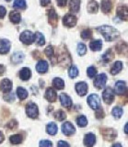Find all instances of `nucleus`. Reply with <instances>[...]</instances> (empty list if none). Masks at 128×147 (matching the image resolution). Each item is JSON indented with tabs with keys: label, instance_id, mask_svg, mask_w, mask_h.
I'll return each instance as SVG.
<instances>
[{
	"label": "nucleus",
	"instance_id": "33",
	"mask_svg": "<svg viewBox=\"0 0 128 147\" xmlns=\"http://www.w3.org/2000/svg\"><path fill=\"white\" fill-rule=\"evenodd\" d=\"M9 140L12 144H19L22 142V137L20 134H15V135H12Z\"/></svg>",
	"mask_w": 128,
	"mask_h": 147
},
{
	"label": "nucleus",
	"instance_id": "22",
	"mask_svg": "<svg viewBox=\"0 0 128 147\" xmlns=\"http://www.w3.org/2000/svg\"><path fill=\"white\" fill-rule=\"evenodd\" d=\"M69 7H70V10L72 12L77 13V11L79 10L80 1H79V0H70V2H69Z\"/></svg>",
	"mask_w": 128,
	"mask_h": 147
},
{
	"label": "nucleus",
	"instance_id": "42",
	"mask_svg": "<svg viewBox=\"0 0 128 147\" xmlns=\"http://www.w3.org/2000/svg\"><path fill=\"white\" fill-rule=\"evenodd\" d=\"M40 147H53L52 142L44 140V141H41L40 142Z\"/></svg>",
	"mask_w": 128,
	"mask_h": 147
},
{
	"label": "nucleus",
	"instance_id": "20",
	"mask_svg": "<svg viewBox=\"0 0 128 147\" xmlns=\"http://www.w3.org/2000/svg\"><path fill=\"white\" fill-rule=\"evenodd\" d=\"M20 76L22 80H29L30 76H31V71L30 70L29 68H27V67H24V68H22L20 72Z\"/></svg>",
	"mask_w": 128,
	"mask_h": 147
},
{
	"label": "nucleus",
	"instance_id": "32",
	"mask_svg": "<svg viewBox=\"0 0 128 147\" xmlns=\"http://www.w3.org/2000/svg\"><path fill=\"white\" fill-rule=\"evenodd\" d=\"M112 114L113 115V117L115 118V119H120L122 117V115H123V109H122V108H120V107L113 108L112 111Z\"/></svg>",
	"mask_w": 128,
	"mask_h": 147
},
{
	"label": "nucleus",
	"instance_id": "46",
	"mask_svg": "<svg viewBox=\"0 0 128 147\" xmlns=\"http://www.w3.org/2000/svg\"><path fill=\"white\" fill-rule=\"evenodd\" d=\"M6 13H7L6 8L4 7H2V6L0 7V18H3L4 17H5Z\"/></svg>",
	"mask_w": 128,
	"mask_h": 147
},
{
	"label": "nucleus",
	"instance_id": "35",
	"mask_svg": "<svg viewBox=\"0 0 128 147\" xmlns=\"http://www.w3.org/2000/svg\"><path fill=\"white\" fill-rule=\"evenodd\" d=\"M77 123L79 127H85L88 124V119L85 116H79L77 119Z\"/></svg>",
	"mask_w": 128,
	"mask_h": 147
},
{
	"label": "nucleus",
	"instance_id": "18",
	"mask_svg": "<svg viewBox=\"0 0 128 147\" xmlns=\"http://www.w3.org/2000/svg\"><path fill=\"white\" fill-rule=\"evenodd\" d=\"M117 16L122 18L123 20H127V16H128V14H127V7H125V6H121V7H119L117 8Z\"/></svg>",
	"mask_w": 128,
	"mask_h": 147
},
{
	"label": "nucleus",
	"instance_id": "10",
	"mask_svg": "<svg viewBox=\"0 0 128 147\" xmlns=\"http://www.w3.org/2000/svg\"><path fill=\"white\" fill-rule=\"evenodd\" d=\"M88 85L85 82H79L76 85V90L79 96H85L88 92Z\"/></svg>",
	"mask_w": 128,
	"mask_h": 147
},
{
	"label": "nucleus",
	"instance_id": "21",
	"mask_svg": "<svg viewBox=\"0 0 128 147\" xmlns=\"http://www.w3.org/2000/svg\"><path fill=\"white\" fill-rule=\"evenodd\" d=\"M89 47L90 49L93 51V52H97V51H100L102 47V41L100 40H92L89 43Z\"/></svg>",
	"mask_w": 128,
	"mask_h": 147
},
{
	"label": "nucleus",
	"instance_id": "8",
	"mask_svg": "<svg viewBox=\"0 0 128 147\" xmlns=\"http://www.w3.org/2000/svg\"><path fill=\"white\" fill-rule=\"evenodd\" d=\"M77 18L75 16L71 15V14H67V15H66L65 17H64L63 18V22L64 24H65L66 26L67 27H74L76 24H77Z\"/></svg>",
	"mask_w": 128,
	"mask_h": 147
},
{
	"label": "nucleus",
	"instance_id": "29",
	"mask_svg": "<svg viewBox=\"0 0 128 147\" xmlns=\"http://www.w3.org/2000/svg\"><path fill=\"white\" fill-rule=\"evenodd\" d=\"M17 95L18 96H19V98L23 100L25 98H27V96H28V92H27V90L25 88H23V87H18L17 89Z\"/></svg>",
	"mask_w": 128,
	"mask_h": 147
},
{
	"label": "nucleus",
	"instance_id": "11",
	"mask_svg": "<svg viewBox=\"0 0 128 147\" xmlns=\"http://www.w3.org/2000/svg\"><path fill=\"white\" fill-rule=\"evenodd\" d=\"M62 131L66 135H71L75 132V127L70 122H65L62 125Z\"/></svg>",
	"mask_w": 128,
	"mask_h": 147
},
{
	"label": "nucleus",
	"instance_id": "13",
	"mask_svg": "<svg viewBox=\"0 0 128 147\" xmlns=\"http://www.w3.org/2000/svg\"><path fill=\"white\" fill-rule=\"evenodd\" d=\"M126 92V83L118 81L115 84V93L117 95H123Z\"/></svg>",
	"mask_w": 128,
	"mask_h": 147
},
{
	"label": "nucleus",
	"instance_id": "25",
	"mask_svg": "<svg viewBox=\"0 0 128 147\" xmlns=\"http://www.w3.org/2000/svg\"><path fill=\"white\" fill-rule=\"evenodd\" d=\"M122 68H123V63H122V62L117 61V62L114 63L113 66L112 67V69H111V74H112V75H113V76L114 75H117V74L122 70Z\"/></svg>",
	"mask_w": 128,
	"mask_h": 147
},
{
	"label": "nucleus",
	"instance_id": "41",
	"mask_svg": "<svg viewBox=\"0 0 128 147\" xmlns=\"http://www.w3.org/2000/svg\"><path fill=\"white\" fill-rule=\"evenodd\" d=\"M87 73H88L89 77L93 78V77L96 76V74H97V70H96V68H95V67L90 66V67L88 68V71H87Z\"/></svg>",
	"mask_w": 128,
	"mask_h": 147
},
{
	"label": "nucleus",
	"instance_id": "24",
	"mask_svg": "<svg viewBox=\"0 0 128 147\" xmlns=\"http://www.w3.org/2000/svg\"><path fill=\"white\" fill-rule=\"evenodd\" d=\"M112 3L110 0H103L102 2V10L104 13H109L112 10Z\"/></svg>",
	"mask_w": 128,
	"mask_h": 147
},
{
	"label": "nucleus",
	"instance_id": "37",
	"mask_svg": "<svg viewBox=\"0 0 128 147\" xmlns=\"http://www.w3.org/2000/svg\"><path fill=\"white\" fill-rule=\"evenodd\" d=\"M102 58H103V60L106 63H108V62H110L111 60L113 58V53H112V50H108L106 53H104V55L102 56Z\"/></svg>",
	"mask_w": 128,
	"mask_h": 147
},
{
	"label": "nucleus",
	"instance_id": "9",
	"mask_svg": "<svg viewBox=\"0 0 128 147\" xmlns=\"http://www.w3.org/2000/svg\"><path fill=\"white\" fill-rule=\"evenodd\" d=\"M10 50V42L6 39H0V53L5 54L9 52Z\"/></svg>",
	"mask_w": 128,
	"mask_h": 147
},
{
	"label": "nucleus",
	"instance_id": "30",
	"mask_svg": "<svg viewBox=\"0 0 128 147\" xmlns=\"http://www.w3.org/2000/svg\"><path fill=\"white\" fill-rule=\"evenodd\" d=\"M99 5L96 1H89L88 4V10L89 13H96L98 11Z\"/></svg>",
	"mask_w": 128,
	"mask_h": 147
},
{
	"label": "nucleus",
	"instance_id": "40",
	"mask_svg": "<svg viewBox=\"0 0 128 147\" xmlns=\"http://www.w3.org/2000/svg\"><path fill=\"white\" fill-rule=\"evenodd\" d=\"M77 53H79V55H84L87 53V47H86V45L83 43H79V45H77Z\"/></svg>",
	"mask_w": 128,
	"mask_h": 147
},
{
	"label": "nucleus",
	"instance_id": "23",
	"mask_svg": "<svg viewBox=\"0 0 128 147\" xmlns=\"http://www.w3.org/2000/svg\"><path fill=\"white\" fill-rule=\"evenodd\" d=\"M46 131H47L48 134H50V135L56 134V132H57V126H56V124L54 123V122H51V123L47 124Z\"/></svg>",
	"mask_w": 128,
	"mask_h": 147
},
{
	"label": "nucleus",
	"instance_id": "5",
	"mask_svg": "<svg viewBox=\"0 0 128 147\" xmlns=\"http://www.w3.org/2000/svg\"><path fill=\"white\" fill-rule=\"evenodd\" d=\"M107 81V76L105 74H100V75L97 76L94 80V86L99 89H102V87L105 86V84H106Z\"/></svg>",
	"mask_w": 128,
	"mask_h": 147
},
{
	"label": "nucleus",
	"instance_id": "17",
	"mask_svg": "<svg viewBox=\"0 0 128 147\" xmlns=\"http://www.w3.org/2000/svg\"><path fill=\"white\" fill-rule=\"evenodd\" d=\"M48 18H49V22L51 23L53 26H56L58 22V16L54 8H51V10L49 11Z\"/></svg>",
	"mask_w": 128,
	"mask_h": 147
},
{
	"label": "nucleus",
	"instance_id": "31",
	"mask_svg": "<svg viewBox=\"0 0 128 147\" xmlns=\"http://www.w3.org/2000/svg\"><path fill=\"white\" fill-rule=\"evenodd\" d=\"M53 85L56 87L57 89H63L65 87V82H64L61 78H54L53 80Z\"/></svg>",
	"mask_w": 128,
	"mask_h": 147
},
{
	"label": "nucleus",
	"instance_id": "19",
	"mask_svg": "<svg viewBox=\"0 0 128 147\" xmlns=\"http://www.w3.org/2000/svg\"><path fill=\"white\" fill-rule=\"evenodd\" d=\"M36 70H37L40 74H44L46 73L47 70H48V63L46 61H43V60H42V61H40L37 65H36Z\"/></svg>",
	"mask_w": 128,
	"mask_h": 147
},
{
	"label": "nucleus",
	"instance_id": "44",
	"mask_svg": "<svg viewBox=\"0 0 128 147\" xmlns=\"http://www.w3.org/2000/svg\"><path fill=\"white\" fill-rule=\"evenodd\" d=\"M97 109V110H96V118H97V119L103 118L104 117V112H103L102 109L98 108V109Z\"/></svg>",
	"mask_w": 128,
	"mask_h": 147
},
{
	"label": "nucleus",
	"instance_id": "48",
	"mask_svg": "<svg viewBox=\"0 0 128 147\" xmlns=\"http://www.w3.org/2000/svg\"><path fill=\"white\" fill-rule=\"evenodd\" d=\"M40 2H41V5H42L43 7H46L50 4L51 0H40Z\"/></svg>",
	"mask_w": 128,
	"mask_h": 147
},
{
	"label": "nucleus",
	"instance_id": "34",
	"mask_svg": "<svg viewBox=\"0 0 128 147\" xmlns=\"http://www.w3.org/2000/svg\"><path fill=\"white\" fill-rule=\"evenodd\" d=\"M13 7H14L15 8H20V9L26 8L25 0H15L14 4H13Z\"/></svg>",
	"mask_w": 128,
	"mask_h": 147
},
{
	"label": "nucleus",
	"instance_id": "3",
	"mask_svg": "<svg viewBox=\"0 0 128 147\" xmlns=\"http://www.w3.org/2000/svg\"><path fill=\"white\" fill-rule=\"evenodd\" d=\"M20 40L26 45H30L34 41V35L31 31L25 30L20 34Z\"/></svg>",
	"mask_w": 128,
	"mask_h": 147
},
{
	"label": "nucleus",
	"instance_id": "52",
	"mask_svg": "<svg viewBox=\"0 0 128 147\" xmlns=\"http://www.w3.org/2000/svg\"><path fill=\"white\" fill-rule=\"evenodd\" d=\"M127 126H128V124L126 123V124H125V133H126V134H127V133H128V131H127Z\"/></svg>",
	"mask_w": 128,
	"mask_h": 147
},
{
	"label": "nucleus",
	"instance_id": "7",
	"mask_svg": "<svg viewBox=\"0 0 128 147\" xmlns=\"http://www.w3.org/2000/svg\"><path fill=\"white\" fill-rule=\"evenodd\" d=\"M102 134L103 135L104 139H106L107 141H112L117 136V133L113 129H103L102 131Z\"/></svg>",
	"mask_w": 128,
	"mask_h": 147
},
{
	"label": "nucleus",
	"instance_id": "49",
	"mask_svg": "<svg viewBox=\"0 0 128 147\" xmlns=\"http://www.w3.org/2000/svg\"><path fill=\"white\" fill-rule=\"evenodd\" d=\"M6 71V68L5 66L3 65V64H0V76H2L4 73Z\"/></svg>",
	"mask_w": 128,
	"mask_h": 147
},
{
	"label": "nucleus",
	"instance_id": "45",
	"mask_svg": "<svg viewBox=\"0 0 128 147\" xmlns=\"http://www.w3.org/2000/svg\"><path fill=\"white\" fill-rule=\"evenodd\" d=\"M57 147H70V146H69V144H68L66 142H65V141H60V142H58Z\"/></svg>",
	"mask_w": 128,
	"mask_h": 147
},
{
	"label": "nucleus",
	"instance_id": "39",
	"mask_svg": "<svg viewBox=\"0 0 128 147\" xmlns=\"http://www.w3.org/2000/svg\"><path fill=\"white\" fill-rule=\"evenodd\" d=\"M68 74H69V76L72 77V78L77 77V75H79V70H77V66H75V65L71 66L70 69H69V71H68Z\"/></svg>",
	"mask_w": 128,
	"mask_h": 147
},
{
	"label": "nucleus",
	"instance_id": "1",
	"mask_svg": "<svg viewBox=\"0 0 128 147\" xmlns=\"http://www.w3.org/2000/svg\"><path fill=\"white\" fill-rule=\"evenodd\" d=\"M98 30L103 35L106 40H114L119 37V32L117 30L111 26H102L98 28Z\"/></svg>",
	"mask_w": 128,
	"mask_h": 147
},
{
	"label": "nucleus",
	"instance_id": "51",
	"mask_svg": "<svg viewBox=\"0 0 128 147\" xmlns=\"http://www.w3.org/2000/svg\"><path fill=\"white\" fill-rule=\"evenodd\" d=\"M112 147H122V145L120 144H113Z\"/></svg>",
	"mask_w": 128,
	"mask_h": 147
},
{
	"label": "nucleus",
	"instance_id": "43",
	"mask_svg": "<svg viewBox=\"0 0 128 147\" xmlns=\"http://www.w3.org/2000/svg\"><path fill=\"white\" fill-rule=\"evenodd\" d=\"M44 53L46 54L49 58H51L53 56V54H54V49H53L52 46H48V47L45 49Z\"/></svg>",
	"mask_w": 128,
	"mask_h": 147
},
{
	"label": "nucleus",
	"instance_id": "53",
	"mask_svg": "<svg viewBox=\"0 0 128 147\" xmlns=\"http://www.w3.org/2000/svg\"><path fill=\"white\" fill-rule=\"evenodd\" d=\"M6 1H11V0H6Z\"/></svg>",
	"mask_w": 128,
	"mask_h": 147
},
{
	"label": "nucleus",
	"instance_id": "12",
	"mask_svg": "<svg viewBox=\"0 0 128 147\" xmlns=\"http://www.w3.org/2000/svg\"><path fill=\"white\" fill-rule=\"evenodd\" d=\"M0 88L4 93H8L12 89V82L9 79H3L0 84Z\"/></svg>",
	"mask_w": 128,
	"mask_h": 147
},
{
	"label": "nucleus",
	"instance_id": "50",
	"mask_svg": "<svg viewBox=\"0 0 128 147\" xmlns=\"http://www.w3.org/2000/svg\"><path fill=\"white\" fill-rule=\"evenodd\" d=\"M4 139H5V137H4V134L2 133V131H0V144L4 141Z\"/></svg>",
	"mask_w": 128,
	"mask_h": 147
},
{
	"label": "nucleus",
	"instance_id": "2",
	"mask_svg": "<svg viewBox=\"0 0 128 147\" xmlns=\"http://www.w3.org/2000/svg\"><path fill=\"white\" fill-rule=\"evenodd\" d=\"M26 112H27V115H28L30 118L36 119L39 115V110H38L37 105H36L35 103H33V102L29 103L28 105H27Z\"/></svg>",
	"mask_w": 128,
	"mask_h": 147
},
{
	"label": "nucleus",
	"instance_id": "47",
	"mask_svg": "<svg viewBox=\"0 0 128 147\" xmlns=\"http://www.w3.org/2000/svg\"><path fill=\"white\" fill-rule=\"evenodd\" d=\"M57 1V5L59 7H65L66 5L67 0H56Z\"/></svg>",
	"mask_w": 128,
	"mask_h": 147
},
{
	"label": "nucleus",
	"instance_id": "15",
	"mask_svg": "<svg viewBox=\"0 0 128 147\" xmlns=\"http://www.w3.org/2000/svg\"><path fill=\"white\" fill-rule=\"evenodd\" d=\"M45 98H46L48 101H50V102H54V101H56L57 98L56 92L54 91L53 88H51V87H49V88H47L46 92H45Z\"/></svg>",
	"mask_w": 128,
	"mask_h": 147
},
{
	"label": "nucleus",
	"instance_id": "4",
	"mask_svg": "<svg viewBox=\"0 0 128 147\" xmlns=\"http://www.w3.org/2000/svg\"><path fill=\"white\" fill-rule=\"evenodd\" d=\"M102 98L105 103L112 104L114 100V93H113L112 89L110 88V87H107L102 93Z\"/></svg>",
	"mask_w": 128,
	"mask_h": 147
},
{
	"label": "nucleus",
	"instance_id": "26",
	"mask_svg": "<svg viewBox=\"0 0 128 147\" xmlns=\"http://www.w3.org/2000/svg\"><path fill=\"white\" fill-rule=\"evenodd\" d=\"M9 18L11 22L13 23H20V20H21V17H20V14L17 11H11L10 14H9Z\"/></svg>",
	"mask_w": 128,
	"mask_h": 147
},
{
	"label": "nucleus",
	"instance_id": "6",
	"mask_svg": "<svg viewBox=\"0 0 128 147\" xmlns=\"http://www.w3.org/2000/svg\"><path fill=\"white\" fill-rule=\"evenodd\" d=\"M88 102H89V105L91 109H96L100 107V98L97 96V95H90L89 98H88Z\"/></svg>",
	"mask_w": 128,
	"mask_h": 147
},
{
	"label": "nucleus",
	"instance_id": "28",
	"mask_svg": "<svg viewBox=\"0 0 128 147\" xmlns=\"http://www.w3.org/2000/svg\"><path fill=\"white\" fill-rule=\"evenodd\" d=\"M34 37H35V39H34L35 42L37 43L39 46H43V45L45 43L44 36H43L42 33H41V32H36L35 35H34Z\"/></svg>",
	"mask_w": 128,
	"mask_h": 147
},
{
	"label": "nucleus",
	"instance_id": "14",
	"mask_svg": "<svg viewBox=\"0 0 128 147\" xmlns=\"http://www.w3.org/2000/svg\"><path fill=\"white\" fill-rule=\"evenodd\" d=\"M60 101H61V104H62L63 107L71 108V106H72V100H71L69 96H67L65 93L61 94L60 95Z\"/></svg>",
	"mask_w": 128,
	"mask_h": 147
},
{
	"label": "nucleus",
	"instance_id": "36",
	"mask_svg": "<svg viewBox=\"0 0 128 147\" xmlns=\"http://www.w3.org/2000/svg\"><path fill=\"white\" fill-rule=\"evenodd\" d=\"M54 118H56L57 121H62L66 118V114L65 111H63V110H58V111L56 113V115H54Z\"/></svg>",
	"mask_w": 128,
	"mask_h": 147
},
{
	"label": "nucleus",
	"instance_id": "16",
	"mask_svg": "<svg viewBox=\"0 0 128 147\" xmlns=\"http://www.w3.org/2000/svg\"><path fill=\"white\" fill-rule=\"evenodd\" d=\"M96 142V137L93 133H88L84 138V144L88 147H92Z\"/></svg>",
	"mask_w": 128,
	"mask_h": 147
},
{
	"label": "nucleus",
	"instance_id": "27",
	"mask_svg": "<svg viewBox=\"0 0 128 147\" xmlns=\"http://www.w3.org/2000/svg\"><path fill=\"white\" fill-rule=\"evenodd\" d=\"M24 59V54L20 53V52H18L15 53L14 54L12 55V62L15 63H20L23 61Z\"/></svg>",
	"mask_w": 128,
	"mask_h": 147
},
{
	"label": "nucleus",
	"instance_id": "38",
	"mask_svg": "<svg viewBox=\"0 0 128 147\" xmlns=\"http://www.w3.org/2000/svg\"><path fill=\"white\" fill-rule=\"evenodd\" d=\"M81 37L83 40H89L91 37H92V31H91L90 30H85L82 31Z\"/></svg>",
	"mask_w": 128,
	"mask_h": 147
}]
</instances>
